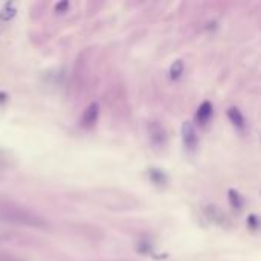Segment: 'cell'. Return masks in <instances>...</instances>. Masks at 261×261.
Instances as JSON below:
<instances>
[{
	"instance_id": "obj_6",
	"label": "cell",
	"mask_w": 261,
	"mask_h": 261,
	"mask_svg": "<svg viewBox=\"0 0 261 261\" xmlns=\"http://www.w3.org/2000/svg\"><path fill=\"white\" fill-rule=\"evenodd\" d=\"M213 113H214L213 104H211L210 101H205V102H202V104H200L199 109H197L195 119H197V122H199V124H206L208 121L211 119Z\"/></svg>"
},
{
	"instance_id": "obj_3",
	"label": "cell",
	"mask_w": 261,
	"mask_h": 261,
	"mask_svg": "<svg viewBox=\"0 0 261 261\" xmlns=\"http://www.w3.org/2000/svg\"><path fill=\"white\" fill-rule=\"evenodd\" d=\"M182 142L188 153H195L199 147V135L192 122L186 121L182 125Z\"/></svg>"
},
{
	"instance_id": "obj_2",
	"label": "cell",
	"mask_w": 261,
	"mask_h": 261,
	"mask_svg": "<svg viewBox=\"0 0 261 261\" xmlns=\"http://www.w3.org/2000/svg\"><path fill=\"white\" fill-rule=\"evenodd\" d=\"M148 139L156 148H162L167 144V130L159 121H150L147 125Z\"/></svg>"
},
{
	"instance_id": "obj_7",
	"label": "cell",
	"mask_w": 261,
	"mask_h": 261,
	"mask_svg": "<svg viewBox=\"0 0 261 261\" xmlns=\"http://www.w3.org/2000/svg\"><path fill=\"white\" fill-rule=\"evenodd\" d=\"M148 176H150V180L154 185H158V186H165L168 183V176L161 168H150L148 170Z\"/></svg>"
},
{
	"instance_id": "obj_5",
	"label": "cell",
	"mask_w": 261,
	"mask_h": 261,
	"mask_svg": "<svg viewBox=\"0 0 261 261\" xmlns=\"http://www.w3.org/2000/svg\"><path fill=\"white\" fill-rule=\"evenodd\" d=\"M205 216L208 217V220H211L213 223L216 225H220V226H225L226 225V214L220 210V208L214 206V205H210L205 208Z\"/></svg>"
},
{
	"instance_id": "obj_10",
	"label": "cell",
	"mask_w": 261,
	"mask_h": 261,
	"mask_svg": "<svg viewBox=\"0 0 261 261\" xmlns=\"http://www.w3.org/2000/svg\"><path fill=\"white\" fill-rule=\"evenodd\" d=\"M228 199H229V205L234 208V210H237V211L243 210L244 200L237 189H228Z\"/></svg>"
},
{
	"instance_id": "obj_12",
	"label": "cell",
	"mask_w": 261,
	"mask_h": 261,
	"mask_svg": "<svg viewBox=\"0 0 261 261\" xmlns=\"http://www.w3.org/2000/svg\"><path fill=\"white\" fill-rule=\"evenodd\" d=\"M182 74H183V61L177 60L170 68V77H171V80H179L182 77Z\"/></svg>"
},
{
	"instance_id": "obj_13",
	"label": "cell",
	"mask_w": 261,
	"mask_h": 261,
	"mask_svg": "<svg viewBox=\"0 0 261 261\" xmlns=\"http://www.w3.org/2000/svg\"><path fill=\"white\" fill-rule=\"evenodd\" d=\"M258 225H259V222H258V217L255 214H252V216L247 217V226H249V229H252L255 232V231H258Z\"/></svg>"
},
{
	"instance_id": "obj_9",
	"label": "cell",
	"mask_w": 261,
	"mask_h": 261,
	"mask_svg": "<svg viewBox=\"0 0 261 261\" xmlns=\"http://www.w3.org/2000/svg\"><path fill=\"white\" fill-rule=\"evenodd\" d=\"M13 168V159L8 158L5 151L0 150V179H4Z\"/></svg>"
},
{
	"instance_id": "obj_11",
	"label": "cell",
	"mask_w": 261,
	"mask_h": 261,
	"mask_svg": "<svg viewBox=\"0 0 261 261\" xmlns=\"http://www.w3.org/2000/svg\"><path fill=\"white\" fill-rule=\"evenodd\" d=\"M16 14H17V10H16L14 4L8 2V4L2 8V13H0V17H2L4 20H11V19H14V17H16Z\"/></svg>"
},
{
	"instance_id": "obj_15",
	"label": "cell",
	"mask_w": 261,
	"mask_h": 261,
	"mask_svg": "<svg viewBox=\"0 0 261 261\" xmlns=\"http://www.w3.org/2000/svg\"><path fill=\"white\" fill-rule=\"evenodd\" d=\"M68 8H69V2H60V4H57L55 5V11L58 13V14H63V13H66L68 11Z\"/></svg>"
},
{
	"instance_id": "obj_14",
	"label": "cell",
	"mask_w": 261,
	"mask_h": 261,
	"mask_svg": "<svg viewBox=\"0 0 261 261\" xmlns=\"http://www.w3.org/2000/svg\"><path fill=\"white\" fill-rule=\"evenodd\" d=\"M0 261H23V259L19 258L17 255L8 253V252H2V253H0Z\"/></svg>"
},
{
	"instance_id": "obj_4",
	"label": "cell",
	"mask_w": 261,
	"mask_h": 261,
	"mask_svg": "<svg viewBox=\"0 0 261 261\" xmlns=\"http://www.w3.org/2000/svg\"><path fill=\"white\" fill-rule=\"evenodd\" d=\"M98 116H99V106L96 102H92L86 107L83 116H81V125L84 128H90L95 125V122L98 121Z\"/></svg>"
},
{
	"instance_id": "obj_8",
	"label": "cell",
	"mask_w": 261,
	"mask_h": 261,
	"mask_svg": "<svg viewBox=\"0 0 261 261\" xmlns=\"http://www.w3.org/2000/svg\"><path fill=\"white\" fill-rule=\"evenodd\" d=\"M228 118H229V121L232 122L234 127H237L238 130H244L246 121H244V116L241 115V112L237 107H229L228 109Z\"/></svg>"
},
{
	"instance_id": "obj_1",
	"label": "cell",
	"mask_w": 261,
	"mask_h": 261,
	"mask_svg": "<svg viewBox=\"0 0 261 261\" xmlns=\"http://www.w3.org/2000/svg\"><path fill=\"white\" fill-rule=\"evenodd\" d=\"M0 220L11 223V225H19V226H26V228H37V229H47L49 225L47 222L38 216L31 208L14 202V200H0Z\"/></svg>"
}]
</instances>
